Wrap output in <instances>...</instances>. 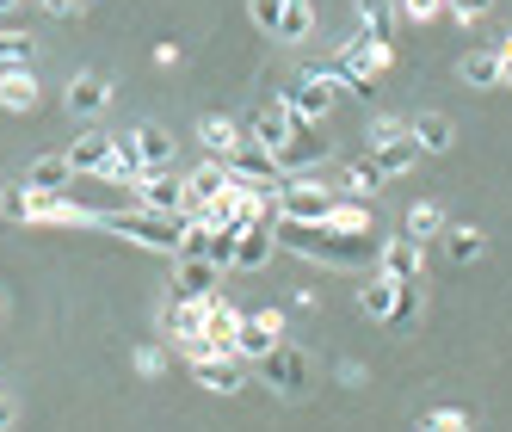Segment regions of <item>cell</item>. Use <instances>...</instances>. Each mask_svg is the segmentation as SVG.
I'll return each instance as SVG.
<instances>
[{"instance_id": "24", "label": "cell", "mask_w": 512, "mask_h": 432, "mask_svg": "<svg viewBox=\"0 0 512 432\" xmlns=\"http://www.w3.org/2000/svg\"><path fill=\"white\" fill-rule=\"evenodd\" d=\"M309 31H315V7H309V0H284V13H278V25H272V38H278V44H303Z\"/></svg>"}, {"instance_id": "42", "label": "cell", "mask_w": 512, "mask_h": 432, "mask_svg": "<svg viewBox=\"0 0 512 432\" xmlns=\"http://www.w3.org/2000/svg\"><path fill=\"white\" fill-rule=\"evenodd\" d=\"M13 7H19V0H0V13H13Z\"/></svg>"}, {"instance_id": "30", "label": "cell", "mask_w": 512, "mask_h": 432, "mask_svg": "<svg viewBox=\"0 0 512 432\" xmlns=\"http://www.w3.org/2000/svg\"><path fill=\"white\" fill-rule=\"evenodd\" d=\"M358 19H364V38H371V44H389V0H364V7H358Z\"/></svg>"}, {"instance_id": "4", "label": "cell", "mask_w": 512, "mask_h": 432, "mask_svg": "<svg viewBox=\"0 0 512 432\" xmlns=\"http://www.w3.org/2000/svg\"><path fill=\"white\" fill-rule=\"evenodd\" d=\"M278 173H309V167H321L327 161V136L309 124V118H297V112H290V136L278 142Z\"/></svg>"}, {"instance_id": "9", "label": "cell", "mask_w": 512, "mask_h": 432, "mask_svg": "<svg viewBox=\"0 0 512 432\" xmlns=\"http://www.w3.org/2000/svg\"><path fill=\"white\" fill-rule=\"evenodd\" d=\"M192 377H198V389H210V395H241V389H247V371H241L235 352H204V358H192Z\"/></svg>"}, {"instance_id": "39", "label": "cell", "mask_w": 512, "mask_h": 432, "mask_svg": "<svg viewBox=\"0 0 512 432\" xmlns=\"http://www.w3.org/2000/svg\"><path fill=\"white\" fill-rule=\"evenodd\" d=\"M364 377H371V371H364L358 358H346V365H340V383H346V389H364Z\"/></svg>"}, {"instance_id": "36", "label": "cell", "mask_w": 512, "mask_h": 432, "mask_svg": "<svg viewBox=\"0 0 512 432\" xmlns=\"http://www.w3.org/2000/svg\"><path fill=\"white\" fill-rule=\"evenodd\" d=\"M401 13H408L414 25H432L438 13H445V0H401Z\"/></svg>"}, {"instance_id": "37", "label": "cell", "mask_w": 512, "mask_h": 432, "mask_svg": "<svg viewBox=\"0 0 512 432\" xmlns=\"http://www.w3.org/2000/svg\"><path fill=\"white\" fill-rule=\"evenodd\" d=\"M488 7H494V0H445V13H451V19H463V25H469V19H482Z\"/></svg>"}, {"instance_id": "13", "label": "cell", "mask_w": 512, "mask_h": 432, "mask_svg": "<svg viewBox=\"0 0 512 432\" xmlns=\"http://www.w3.org/2000/svg\"><path fill=\"white\" fill-rule=\"evenodd\" d=\"M420 266H426V254H420V241H408V235H395V241L377 247V272L395 278V284H414Z\"/></svg>"}, {"instance_id": "32", "label": "cell", "mask_w": 512, "mask_h": 432, "mask_svg": "<svg viewBox=\"0 0 512 432\" xmlns=\"http://www.w3.org/2000/svg\"><path fill=\"white\" fill-rule=\"evenodd\" d=\"M0 216H7V223H31V186H25V179L0 192Z\"/></svg>"}, {"instance_id": "2", "label": "cell", "mask_w": 512, "mask_h": 432, "mask_svg": "<svg viewBox=\"0 0 512 432\" xmlns=\"http://www.w3.org/2000/svg\"><path fill=\"white\" fill-rule=\"evenodd\" d=\"M389 44H371V38H352L346 50H340V62L327 68V81L334 87H352V93H377V75L389 68Z\"/></svg>"}, {"instance_id": "6", "label": "cell", "mask_w": 512, "mask_h": 432, "mask_svg": "<svg viewBox=\"0 0 512 432\" xmlns=\"http://www.w3.org/2000/svg\"><path fill=\"white\" fill-rule=\"evenodd\" d=\"M278 340H284V315H278V309H260V315H241V321H235L229 352H235V358H266Z\"/></svg>"}, {"instance_id": "1", "label": "cell", "mask_w": 512, "mask_h": 432, "mask_svg": "<svg viewBox=\"0 0 512 432\" xmlns=\"http://www.w3.org/2000/svg\"><path fill=\"white\" fill-rule=\"evenodd\" d=\"M112 235H124V241H136V247H155V254H173L179 247V235H186V216H161V210H118V216H99Z\"/></svg>"}, {"instance_id": "23", "label": "cell", "mask_w": 512, "mask_h": 432, "mask_svg": "<svg viewBox=\"0 0 512 432\" xmlns=\"http://www.w3.org/2000/svg\"><path fill=\"white\" fill-rule=\"evenodd\" d=\"M130 149H136L142 167H173V136H167L161 124H142V130L130 136Z\"/></svg>"}, {"instance_id": "16", "label": "cell", "mask_w": 512, "mask_h": 432, "mask_svg": "<svg viewBox=\"0 0 512 432\" xmlns=\"http://www.w3.org/2000/svg\"><path fill=\"white\" fill-rule=\"evenodd\" d=\"M0 105H7V112H31V105H38V75H31L25 62L0 68Z\"/></svg>"}, {"instance_id": "27", "label": "cell", "mask_w": 512, "mask_h": 432, "mask_svg": "<svg viewBox=\"0 0 512 432\" xmlns=\"http://www.w3.org/2000/svg\"><path fill=\"white\" fill-rule=\"evenodd\" d=\"M395 291H401V284L395 278H364V291H358V309L364 315H371V321H389V309H395Z\"/></svg>"}, {"instance_id": "38", "label": "cell", "mask_w": 512, "mask_h": 432, "mask_svg": "<svg viewBox=\"0 0 512 432\" xmlns=\"http://www.w3.org/2000/svg\"><path fill=\"white\" fill-rule=\"evenodd\" d=\"M161 365H167L161 346H136V371H142V377H161Z\"/></svg>"}, {"instance_id": "5", "label": "cell", "mask_w": 512, "mask_h": 432, "mask_svg": "<svg viewBox=\"0 0 512 432\" xmlns=\"http://www.w3.org/2000/svg\"><path fill=\"white\" fill-rule=\"evenodd\" d=\"M136 198H142V210L186 216V173H173V167H142V173H136Z\"/></svg>"}, {"instance_id": "3", "label": "cell", "mask_w": 512, "mask_h": 432, "mask_svg": "<svg viewBox=\"0 0 512 432\" xmlns=\"http://www.w3.org/2000/svg\"><path fill=\"white\" fill-rule=\"evenodd\" d=\"M260 365V377H266V389L272 395H284V402H303L309 395V352H297V346H272L266 358H253Z\"/></svg>"}, {"instance_id": "26", "label": "cell", "mask_w": 512, "mask_h": 432, "mask_svg": "<svg viewBox=\"0 0 512 432\" xmlns=\"http://www.w3.org/2000/svg\"><path fill=\"white\" fill-rule=\"evenodd\" d=\"M438 229H445V204H432V198H420L414 210H408V223H401V235H408V241H438Z\"/></svg>"}, {"instance_id": "10", "label": "cell", "mask_w": 512, "mask_h": 432, "mask_svg": "<svg viewBox=\"0 0 512 432\" xmlns=\"http://www.w3.org/2000/svg\"><path fill=\"white\" fill-rule=\"evenodd\" d=\"M216 278L223 266L204 254H173V297H216Z\"/></svg>"}, {"instance_id": "34", "label": "cell", "mask_w": 512, "mask_h": 432, "mask_svg": "<svg viewBox=\"0 0 512 432\" xmlns=\"http://www.w3.org/2000/svg\"><path fill=\"white\" fill-rule=\"evenodd\" d=\"M420 426H426V432H463V426H469V414H463V408H432Z\"/></svg>"}, {"instance_id": "31", "label": "cell", "mask_w": 512, "mask_h": 432, "mask_svg": "<svg viewBox=\"0 0 512 432\" xmlns=\"http://www.w3.org/2000/svg\"><path fill=\"white\" fill-rule=\"evenodd\" d=\"M414 321H420V291H414V284H401V291H395V309H389L383 328H414Z\"/></svg>"}, {"instance_id": "17", "label": "cell", "mask_w": 512, "mask_h": 432, "mask_svg": "<svg viewBox=\"0 0 512 432\" xmlns=\"http://www.w3.org/2000/svg\"><path fill=\"white\" fill-rule=\"evenodd\" d=\"M408 136H414V149H420V155H445L451 142H457V124H451L445 112H420V118L408 124Z\"/></svg>"}, {"instance_id": "28", "label": "cell", "mask_w": 512, "mask_h": 432, "mask_svg": "<svg viewBox=\"0 0 512 432\" xmlns=\"http://www.w3.org/2000/svg\"><path fill=\"white\" fill-rule=\"evenodd\" d=\"M136 173H142V161H136V149H130V142H112V155H105V167H99V179H118V186H136Z\"/></svg>"}, {"instance_id": "20", "label": "cell", "mask_w": 512, "mask_h": 432, "mask_svg": "<svg viewBox=\"0 0 512 432\" xmlns=\"http://www.w3.org/2000/svg\"><path fill=\"white\" fill-rule=\"evenodd\" d=\"M68 179H75L68 155H38V161L25 167V186H31V192H68Z\"/></svg>"}, {"instance_id": "14", "label": "cell", "mask_w": 512, "mask_h": 432, "mask_svg": "<svg viewBox=\"0 0 512 432\" xmlns=\"http://www.w3.org/2000/svg\"><path fill=\"white\" fill-rule=\"evenodd\" d=\"M105 105H112V81L93 75V68H81V75L68 81V112H75V118H99Z\"/></svg>"}, {"instance_id": "12", "label": "cell", "mask_w": 512, "mask_h": 432, "mask_svg": "<svg viewBox=\"0 0 512 432\" xmlns=\"http://www.w3.org/2000/svg\"><path fill=\"white\" fill-rule=\"evenodd\" d=\"M241 130H247L253 142H260V149H272V155H278V142L290 136V105H284V99H266V105H253Z\"/></svg>"}, {"instance_id": "21", "label": "cell", "mask_w": 512, "mask_h": 432, "mask_svg": "<svg viewBox=\"0 0 512 432\" xmlns=\"http://www.w3.org/2000/svg\"><path fill=\"white\" fill-rule=\"evenodd\" d=\"M235 321H241V309H235V303H223V297H204V340H210L216 352H229V340H235Z\"/></svg>"}, {"instance_id": "33", "label": "cell", "mask_w": 512, "mask_h": 432, "mask_svg": "<svg viewBox=\"0 0 512 432\" xmlns=\"http://www.w3.org/2000/svg\"><path fill=\"white\" fill-rule=\"evenodd\" d=\"M0 62H31V31H0Z\"/></svg>"}, {"instance_id": "29", "label": "cell", "mask_w": 512, "mask_h": 432, "mask_svg": "<svg viewBox=\"0 0 512 432\" xmlns=\"http://www.w3.org/2000/svg\"><path fill=\"white\" fill-rule=\"evenodd\" d=\"M340 186H346L352 198H371V192L383 186V173L371 167V155H364V161H346V173H340Z\"/></svg>"}, {"instance_id": "40", "label": "cell", "mask_w": 512, "mask_h": 432, "mask_svg": "<svg viewBox=\"0 0 512 432\" xmlns=\"http://www.w3.org/2000/svg\"><path fill=\"white\" fill-rule=\"evenodd\" d=\"M13 420H19V402H13V395H7V389H0V432H7Z\"/></svg>"}, {"instance_id": "41", "label": "cell", "mask_w": 512, "mask_h": 432, "mask_svg": "<svg viewBox=\"0 0 512 432\" xmlns=\"http://www.w3.org/2000/svg\"><path fill=\"white\" fill-rule=\"evenodd\" d=\"M44 13H75V0H38Z\"/></svg>"}, {"instance_id": "11", "label": "cell", "mask_w": 512, "mask_h": 432, "mask_svg": "<svg viewBox=\"0 0 512 432\" xmlns=\"http://www.w3.org/2000/svg\"><path fill=\"white\" fill-rule=\"evenodd\" d=\"M420 149H414V136L408 130H395V136H371V167L383 179H401V173H414Z\"/></svg>"}, {"instance_id": "25", "label": "cell", "mask_w": 512, "mask_h": 432, "mask_svg": "<svg viewBox=\"0 0 512 432\" xmlns=\"http://www.w3.org/2000/svg\"><path fill=\"white\" fill-rule=\"evenodd\" d=\"M105 155H112V136H105V130H87V136H75V149H68V167H75V173H99Z\"/></svg>"}, {"instance_id": "18", "label": "cell", "mask_w": 512, "mask_h": 432, "mask_svg": "<svg viewBox=\"0 0 512 432\" xmlns=\"http://www.w3.org/2000/svg\"><path fill=\"white\" fill-rule=\"evenodd\" d=\"M463 81H469V87H500V81H506V44L469 50V56H463Z\"/></svg>"}, {"instance_id": "19", "label": "cell", "mask_w": 512, "mask_h": 432, "mask_svg": "<svg viewBox=\"0 0 512 432\" xmlns=\"http://www.w3.org/2000/svg\"><path fill=\"white\" fill-rule=\"evenodd\" d=\"M438 235H445V254H451V266H469V260H482V254H488V235L475 229V223H445Z\"/></svg>"}, {"instance_id": "35", "label": "cell", "mask_w": 512, "mask_h": 432, "mask_svg": "<svg viewBox=\"0 0 512 432\" xmlns=\"http://www.w3.org/2000/svg\"><path fill=\"white\" fill-rule=\"evenodd\" d=\"M278 13H284V0H247V19L260 25V31H272V25H278Z\"/></svg>"}, {"instance_id": "15", "label": "cell", "mask_w": 512, "mask_h": 432, "mask_svg": "<svg viewBox=\"0 0 512 432\" xmlns=\"http://www.w3.org/2000/svg\"><path fill=\"white\" fill-rule=\"evenodd\" d=\"M229 179H235V173H229L223 161H204V167H192V173H186V216H198V210H204L216 192L229 186Z\"/></svg>"}, {"instance_id": "7", "label": "cell", "mask_w": 512, "mask_h": 432, "mask_svg": "<svg viewBox=\"0 0 512 432\" xmlns=\"http://www.w3.org/2000/svg\"><path fill=\"white\" fill-rule=\"evenodd\" d=\"M272 254H278V241H272V216H253V223H241V229H235L229 272H260Z\"/></svg>"}, {"instance_id": "22", "label": "cell", "mask_w": 512, "mask_h": 432, "mask_svg": "<svg viewBox=\"0 0 512 432\" xmlns=\"http://www.w3.org/2000/svg\"><path fill=\"white\" fill-rule=\"evenodd\" d=\"M235 142H241V124H235V118H216V112H210V118L198 124V149H204L210 161H229Z\"/></svg>"}, {"instance_id": "8", "label": "cell", "mask_w": 512, "mask_h": 432, "mask_svg": "<svg viewBox=\"0 0 512 432\" xmlns=\"http://www.w3.org/2000/svg\"><path fill=\"white\" fill-rule=\"evenodd\" d=\"M334 99H340V87L327 81L321 68H309V75H297V87L284 93V105H290V112H297V118H309V124H321L327 112H334Z\"/></svg>"}]
</instances>
